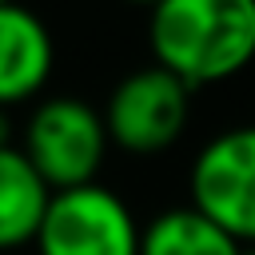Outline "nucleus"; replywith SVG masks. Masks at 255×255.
Wrapping results in <instances>:
<instances>
[{
    "instance_id": "9",
    "label": "nucleus",
    "mask_w": 255,
    "mask_h": 255,
    "mask_svg": "<svg viewBox=\"0 0 255 255\" xmlns=\"http://www.w3.org/2000/svg\"><path fill=\"white\" fill-rule=\"evenodd\" d=\"M0 147H12V128H8V108H0Z\"/></svg>"
},
{
    "instance_id": "1",
    "label": "nucleus",
    "mask_w": 255,
    "mask_h": 255,
    "mask_svg": "<svg viewBox=\"0 0 255 255\" xmlns=\"http://www.w3.org/2000/svg\"><path fill=\"white\" fill-rule=\"evenodd\" d=\"M147 48L187 88L223 84L255 60V0H159Z\"/></svg>"
},
{
    "instance_id": "8",
    "label": "nucleus",
    "mask_w": 255,
    "mask_h": 255,
    "mask_svg": "<svg viewBox=\"0 0 255 255\" xmlns=\"http://www.w3.org/2000/svg\"><path fill=\"white\" fill-rule=\"evenodd\" d=\"M139 255H243V243L231 239L219 223H211L203 211L183 203L147 219Z\"/></svg>"
},
{
    "instance_id": "5",
    "label": "nucleus",
    "mask_w": 255,
    "mask_h": 255,
    "mask_svg": "<svg viewBox=\"0 0 255 255\" xmlns=\"http://www.w3.org/2000/svg\"><path fill=\"white\" fill-rule=\"evenodd\" d=\"M187 116H191V88L171 72H163L159 64L128 72L104 104L108 139L131 155L167 151L183 135Z\"/></svg>"
},
{
    "instance_id": "7",
    "label": "nucleus",
    "mask_w": 255,
    "mask_h": 255,
    "mask_svg": "<svg viewBox=\"0 0 255 255\" xmlns=\"http://www.w3.org/2000/svg\"><path fill=\"white\" fill-rule=\"evenodd\" d=\"M48 203H52V187L40 179V171L20 151V143L0 147V251L36 243Z\"/></svg>"
},
{
    "instance_id": "3",
    "label": "nucleus",
    "mask_w": 255,
    "mask_h": 255,
    "mask_svg": "<svg viewBox=\"0 0 255 255\" xmlns=\"http://www.w3.org/2000/svg\"><path fill=\"white\" fill-rule=\"evenodd\" d=\"M143 227L131 207L104 183L52 191L36 231V255H139Z\"/></svg>"
},
{
    "instance_id": "6",
    "label": "nucleus",
    "mask_w": 255,
    "mask_h": 255,
    "mask_svg": "<svg viewBox=\"0 0 255 255\" xmlns=\"http://www.w3.org/2000/svg\"><path fill=\"white\" fill-rule=\"evenodd\" d=\"M56 68L48 24L20 0L0 4V108H16L44 92Z\"/></svg>"
},
{
    "instance_id": "12",
    "label": "nucleus",
    "mask_w": 255,
    "mask_h": 255,
    "mask_svg": "<svg viewBox=\"0 0 255 255\" xmlns=\"http://www.w3.org/2000/svg\"><path fill=\"white\" fill-rule=\"evenodd\" d=\"M0 4H12V0H0Z\"/></svg>"
},
{
    "instance_id": "11",
    "label": "nucleus",
    "mask_w": 255,
    "mask_h": 255,
    "mask_svg": "<svg viewBox=\"0 0 255 255\" xmlns=\"http://www.w3.org/2000/svg\"><path fill=\"white\" fill-rule=\"evenodd\" d=\"M243 255H255V247H243Z\"/></svg>"
},
{
    "instance_id": "10",
    "label": "nucleus",
    "mask_w": 255,
    "mask_h": 255,
    "mask_svg": "<svg viewBox=\"0 0 255 255\" xmlns=\"http://www.w3.org/2000/svg\"><path fill=\"white\" fill-rule=\"evenodd\" d=\"M124 4H135V8H147V12H151V8L159 4V0H124Z\"/></svg>"
},
{
    "instance_id": "2",
    "label": "nucleus",
    "mask_w": 255,
    "mask_h": 255,
    "mask_svg": "<svg viewBox=\"0 0 255 255\" xmlns=\"http://www.w3.org/2000/svg\"><path fill=\"white\" fill-rule=\"evenodd\" d=\"M108 143L112 139L104 128V112H96L80 96L40 100L24 120V135H20V151L32 159V167L52 191L96 183Z\"/></svg>"
},
{
    "instance_id": "4",
    "label": "nucleus",
    "mask_w": 255,
    "mask_h": 255,
    "mask_svg": "<svg viewBox=\"0 0 255 255\" xmlns=\"http://www.w3.org/2000/svg\"><path fill=\"white\" fill-rule=\"evenodd\" d=\"M191 207L243 247H255V124L211 135L187 171Z\"/></svg>"
}]
</instances>
